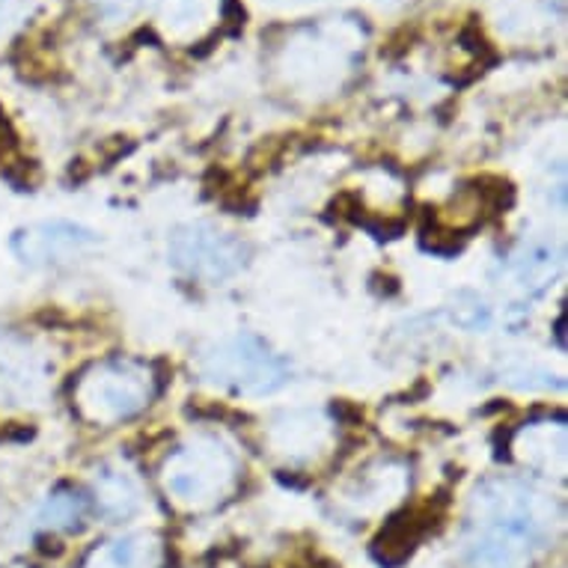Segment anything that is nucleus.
Here are the masks:
<instances>
[{
    "label": "nucleus",
    "mask_w": 568,
    "mask_h": 568,
    "mask_svg": "<svg viewBox=\"0 0 568 568\" xmlns=\"http://www.w3.org/2000/svg\"><path fill=\"white\" fill-rule=\"evenodd\" d=\"M557 509L548 494L524 479H488L467 515V559L474 568H530L548 548Z\"/></svg>",
    "instance_id": "nucleus-1"
},
{
    "label": "nucleus",
    "mask_w": 568,
    "mask_h": 568,
    "mask_svg": "<svg viewBox=\"0 0 568 568\" xmlns=\"http://www.w3.org/2000/svg\"><path fill=\"white\" fill-rule=\"evenodd\" d=\"M236 455L215 437H194L164 464V488L185 509L220 506L236 488Z\"/></svg>",
    "instance_id": "nucleus-2"
},
{
    "label": "nucleus",
    "mask_w": 568,
    "mask_h": 568,
    "mask_svg": "<svg viewBox=\"0 0 568 568\" xmlns=\"http://www.w3.org/2000/svg\"><path fill=\"white\" fill-rule=\"evenodd\" d=\"M203 375L215 388L241 393V396H266L283 388L289 379L283 360L277 358L266 342L247 333L218 342L203 358Z\"/></svg>",
    "instance_id": "nucleus-3"
},
{
    "label": "nucleus",
    "mask_w": 568,
    "mask_h": 568,
    "mask_svg": "<svg viewBox=\"0 0 568 568\" xmlns=\"http://www.w3.org/2000/svg\"><path fill=\"white\" fill-rule=\"evenodd\" d=\"M152 379L146 370L111 360L99 363L78 381L75 402L81 414L93 423H120V420L134 417L141 407L149 405Z\"/></svg>",
    "instance_id": "nucleus-4"
},
{
    "label": "nucleus",
    "mask_w": 568,
    "mask_h": 568,
    "mask_svg": "<svg viewBox=\"0 0 568 568\" xmlns=\"http://www.w3.org/2000/svg\"><path fill=\"white\" fill-rule=\"evenodd\" d=\"M171 259L182 275L203 280V283H218L245 268L247 245L227 229L211 227V224H190L173 233Z\"/></svg>",
    "instance_id": "nucleus-5"
},
{
    "label": "nucleus",
    "mask_w": 568,
    "mask_h": 568,
    "mask_svg": "<svg viewBox=\"0 0 568 568\" xmlns=\"http://www.w3.org/2000/svg\"><path fill=\"white\" fill-rule=\"evenodd\" d=\"M95 245V236L90 229L75 227V224H37V227L19 229L12 236V250L24 266H51L63 262L78 250Z\"/></svg>",
    "instance_id": "nucleus-6"
},
{
    "label": "nucleus",
    "mask_w": 568,
    "mask_h": 568,
    "mask_svg": "<svg viewBox=\"0 0 568 568\" xmlns=\"http://www.w3.org/2000/svg\"><path fill=\"white\" fill-rule=\"evenodd\" d=\"M158 559H162V545L155 536L128 533L95 550L86 568H158Z\"/></svg>",
    "instance_id": "nucleus-7"
},
{
    "label": "nucleus",
    "mask_w": 568,
    "mask_h": 568,
    "mask_svg": "<svg viewBox=\"0 0 568 568\" xmlns=\"http://www.w3.org/2000/svg\"><path fill=\"white\" fill-rule=\"evenodd\" d=\"M37 358L16 345H0V399L28 402L39 390Z\"/></svg>",
    "instance_id": "nucleus-8"
},
{
    "label": "nucleus",
    "mask_w": 568,
    "mask_h": 568,
    "mask_svg": "<svg viewBox=\"0 0 568 568\" xmlns=\"http://www.w3.org/2000/svg\"><path fill=\"white\" fill-rule=\"evenodd\" d=\"M95 503L111 518H125L141 506V494H137V485L132 483V476L125 471L105 467L102 474L95 476Z\"/></svg>",
    "instance_id": "nucleus-9"
},
{
    "label": "nucleus",
    "mask_w": 568,
    "mask_h": 568,
    "mask_svg": "<svg viewBox=\"0 0 568 568\" xmlns=\"http://www.w3.org/2000/svg\"><path fill=\"white\" fill-rule=\"evenodd\" d=\"M420 518L417 515H402L388 524V530L375 539V557L381 562H402L420 541Z\"/></svg>",
    "instance_id": "nucleus-10"
},
{
    "label": "nucleus",
    "mask_w": 568,
    "mask_h": 568,
    "mask_svg": "<svg viewBox=\"0 0 568 568\" xmlns=\"http://www.w3.org/2000/svg\"><path fill=\"white\" fill-rule=\"evenodd\" d=\"M554 254H550V247H530L527 254L515 262V277H518V283L527 286V289H541V286L550 283V277H554Z\"/></svg>",
    "instance_id": "nucleus-11"
},
{
    "label": "nucleus",
    "mask_w": 568,
    "mask_h": 568,
    "mask_svg": "<svg viewBox=\"0 0 568 568\" xmlns=\"http://www.w3.org/2000/svg\"><path fill=\"white\" fill-rule=\"evenodd\" d=\"M84 515V497L81 494H54L48 500L45 512H42V521L51 524V527H72V524L81 521Z\"/></svg>",
    "instance_id": "nucleus-12"
}]
</instances>
